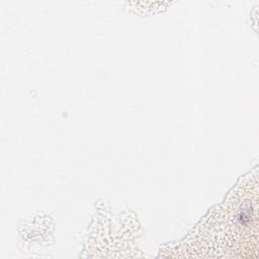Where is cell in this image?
Returning a JSON list of instances; mask_svg holds the SVG:
<instances>
[{
    "mask_svg": "<svg viewBox=\"0 0 259 259\" xmlns=\"http://www.w3.org/2000/svg\"><path fill=\"white\" fill-rule=\"evenodd\" d=\"M210 225L208 256L256 257L258 252L257 174L248 177V185L234 189Z\"/></svg>",
    "mask_w": 259,
    "mask_h": 259,
    "instance_id": "cell-1",
    "label": "cell"
}]
</instances>
